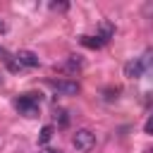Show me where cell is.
I'll return each instance as SVG.
<instances>
[{
  "label": "cell",
  "instance_id": "1",
  "mask_svg": "<svg viewBox=\"0 0 153 153\" xmlns=\"http://www.w3.org/2000/svg\"><path fill=\"white\" fill-rule=\"evenodd\" d=\"M14 105L24 117H38V112H41V98L36 93H22L14 100Z\"/></svg>",
  "mask_w": 153,
  "mask_h": 153
},
{
  "label": "cell",
  "instance_id": "2",
  "mask_svg": "<svg viewBox=\"0 0 153 153\" xmlns=\"http://www.w3.org/2000/svg\"><path fill=\"white\" fill-rule=\"evenodd\" d=\"M72 146H74L76 151H81V153H88V151H93V146H96V134H93L91 129H79V131H74V136H72Z\"/></svg>",
  "mask_w": 153,
  "mask_h": 153
},
{
  "label": "cell",
  "instance_id": "3",
  "mask_svg": "<svg viewBox=\"0 0 153 153\" xmlns=\"http://www.w3.org/2000/svg\"><path fill=\"white\" fill-rule=\"evenodd\" d=\"M48 86L55 88V91L62 93V96H76V93H79V84L72 81V79H50Z\"/></svg>",
  "mask_w": 153,
  "mask_h": 153
},
{
  "label": "cell",
  "instance_id": "4",
  "mask_svg": "<svg viewBox=\"0 0 153 153\" xmlns=\"http://www.w3.org/2000/svg\"><path fill=\"white\" fill-rule=\"evenodd\" d=\"M14 60H17L19 65H22V69H24V67L33 69V67H38V65H41L38 55H36V53H31V50H19V53L14 55Z\"/></svg>",
  "mask_w": 153,
  "mask_h": 153
},
{
  "label": "cell",
  "instance_id": "5",
  "mask_svg": "<svg viewBox=\"0 0 153 153\" xmlns=\"http://www.w3.org/2000/svg\"><path fill=\"white\" fill-rule=\"evenodd\" d=\"M143 72H146V67H143L141 57H134L124 65V76H129V79H139V76H143Z\"/></svg>",
  "mask_w": 153,
  "mask_h": 153
},
{
  "label": "cell",
  "instance_id": "6",
  "mask_svg": "<svg viewBox=\"0 0 153 153\" xmlns=\"http://www.w3.org/2000/svg\"><path fill=\"white\" fill-rule=\"evenodd\" d=\"M81 67H84V62L79 60V55H69V57L60 65V69H62V72H67V74H76Z\"/></svg>",
  "mask_w": 153,
  "mask_h": 153
},
{
  "label": "cell",
  "instance_id": "7",
  "mask_svg": "<svg viewBox=\"0 0 153 153\" xmlns=\"http://www.w3.org/2000/svg\"><path fill=\"white\" fill-rule=\"evenodd\" d=\"M79 43H81V45H86V48H93V50H98V48H103V45H105V41H103L100 36H81V38H79Z\"/></svg>",
  "mask_w": 153,
  "mask_h": 153
},
{
  "label": "cell",
  "instance_id": "8",
  "mask_svg": "<svg viewBox=\"0 0 153 153\" xmlns=\"http://www.w3.org/2000/svg\"><path fill=\"white\" fill-rule=\"evenodd\" d=\"M53 134H55V127H53V124H45V127L41 129V134H38V143H41V146L48 143V141L53 139Z\"/></svg>",
  "mask_w": 153,
  "mask_h": 153
},
{
  "label": "cell",
  "instance_id": "9",
  "mask_svg": "<svg viewBox=\"0 0 153 153\" xmlns=\"http://www.w3.org/2000/svg\"><path fill=\"white\" fill-rule=\"evenodd\" d=\"M55 122H57V127H67L69 124V115H67V110H62V108H55Z\"/></svg>",
  "mask_w": 153,
  "mask_h": 153
},
{
  "label": "cell",
  "instance_id": "10",
  "mask_svg": "<svg viewBox=\"0 0 153 153\" xmlns=\"http://www.w3.org/2000/svg\"><path fill=\"white\" fill-rule=\"evenodd\" d=\"M112 33H115V26H112L110 22H103V26H100V33H98V36H100V38H103V41L108 43Z\"/></svg>",
  "mask_w": 153,
  "mask_h": 153
},
{
  "label": "cell",
  "instance_id": "11",
  "mask_svg": "<svg viewBox=\"0 0 153 153\" xmlns=\"http://www.w3.org/2000/svg\"><path fill=\"white\" fill-rule=\"evenodd\" d=\"M69 5L67 2H50V10H55V12H65Z\"/></svg>",
  "mask_w": 153,
  "mask_h": 153
},
{
  "label": "cell",
  "instance_id": "12",
  "mask_svg": "<svg viewBox=\"0 0 153 153\" xmlns=\"http://www.w3.org/2000/svg\"><path fill=\"white\" fill-rule=\"evenodd\" d=\"M143 131H146V134H153V115L146 120V124H143Z\"/></svg>",
  "mask_w": 153,
  "mask_h": 153
},
{
  "label": "cell",
  "instance_id": "13",
  "mask_svg": "<svg viewBox=\"0 0 153 153\" xmlns=\"http://www.w3.org/2000/svg\"><path fill=\"white\" fill-rule=\"evenodd\" d=\"M38 153H62V151H55V148H41Z\"/></svg>",
  "mask_w": 153,
  "mask_h": 153
},
{
  "label": "cell",
  "instance_id": "14",
  "mask_svg": "<svg viewBox=\"0 0 153 153\" xmlns=\"http://www.w3.org/2000/svg\"><path fill=\"white\" fill-rule=\"evenodd\" d=\"M5 29H7V26H5V22H2V19H0V33H2V31H5Z\"/></svg>",
  "mask_w": 153,
  "mask_h": 153
},
{
  "label": "cell",
  "instance_id": "15",
  "mask_svg": "<svg viewBox=\"0 0 153 153\" xmlns=\"http://www.w3.org/2000/svg\"><path fill=\"white\" fill-rule=\"evenodd\" d=\"M151 153H153V148H151Z\"/></svg>",
  "mask_w": 153,
  "mask_h": 153
}]
</instances>
